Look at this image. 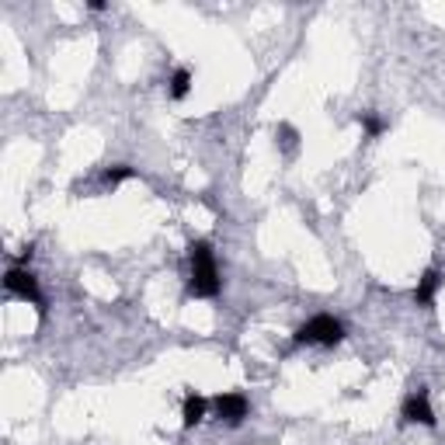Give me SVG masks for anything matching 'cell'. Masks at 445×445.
<instances>
[{
    "mask_svg": "<svg viewBox=\"0 0 445 445\" xmlns=\"http://www.w3.org/2000/svg\"><path fill=\"white\" fill-rule=\"evenodd\" d=\"M212 410H216V417H219V421H227V424H241V421L247 417L251 403H247V396H244V393H219V396L212 400Z\"/></svg>",
    "mask_w": 445,
    "mask_h": 445,
    "instance_id": "277c9868",
    "label": "cell"
},
{
    "mask_svg": "<svg viewBox=\"0 0 445 445\" xmlns=\"http://www.w3.org/2000/svg\"><path fill=\"white\" fill-rule=\"evenodd\" d=\"M403 417H407L410 424L435 428V410H431V403H428V393H424V390H417V393H410V396L403 400Z\"/></svg>",
    "mask_w": 445,
    "mask_h": 445,
    "instance_id": "5b68a950",
    "label": "cell"
},
{
    "mask_svg": "<svg viewBox=\"0 0 445 445\" xmlns=\"http://www.w3.org/2000/svg\"><path fill=\"white\" fill-rule=\"evenodd\" d=\"M18 261H21V265H28V261H32V244H28L21 254H18Z\"/></svg>",
    "mask_w": 445,
    "mask_h": 445,
    "instance_id": "8fae6325",
    "label": "cell"
},
{
    "mask_svg": "<svg viewBox=\"0 0 445 445\" xmlns=\"http://www.w3.org/2000/svg\"><path fill=\"white\" fill-rule=\"evenodd\" d=\"M4 286H8V293H11V296H18V299H25V303L39 306V313H46V299H42L39 279H35L28 268H11V272L4 275Z\"/></svg>",
    "mask_w": 445,
    "mask_h": 445,
    "instance_id": "3957f363",
    "label": "cell"
},
{
    "mask_svg": "<svg viewBox=\"0 0 445 445\" xmlns=\"http://www.w3.org/2000/svg\"><path fill=\"white\" fill-rule=\"evenodd\" d=\"M188 258H191V296H202V299H212L219 296L222 282H219V268H216V254L209 247V241H195L188 247Z\"/></svg>",
    "mask_w": 445,
    "mask_h": 445,
    "instance_id": "6da1fadb",
    "label": "cell"
},
{
    "mask_svg": "<svg viewBox=\"0 0 445 445\" xmlns=\"http://www.w3.org/2000/svg\"><path fill=\"white\" fill-rule=\"evenodd\" d=\"M188 91H191V73H188V70H174V73H171V98H174V101H184Z\"/></svg>",
    "mask_w": 445,
    "mask_h": 445,
    "instance_id": "9c48e42d",
    "label": "cell"
},
{
    "mask_svg": "<svg viewBox=\"0 0 445 445\" xmlns=\"http://www.w3.org/2000/svg\"><path fill=\"white\" fill-rule=\"evenodd\" d=\"M438 289H442V272H438V268H428V272L417 279L414 303H417V306H431V303H435V296H438Z\"/></svg>",
    "mask_w": 445,
    "mask_h": 445,
    "instance_id": "8992f818",
    "label": "cell"
},
{
    "mask_svg": "<svg viewBox=\"0 0 445 445\" xmlns=\"http://www.w3.org/2000/svg\"><path fill=\"white\" fill-rule=\"evenodd\" d=\"M296 344H320V348H334V344H341L344 341V324L341 320H334V317H327V313H320V317H313V320H306L299 331H296V338H293Z\"/></svg>",
    "mask_w": 445,
    "mask_h": 445,
    "instance_id": "7a4b0ae2",
    "label": "cell"
},
{
    "mask_svg": "<svg viewBox=\"0 0 445 445\" xmlns=\"http://www.w3.org/2000/svg\"><path fill=\"white\" fill-rule=\"evenodd\" d=\"M358 125H362L369 136H383V129H386V122H383V119H376L372 112H362V115H358Z\"/></svg>",
    "mask_w": 445,
    "mask_h": 445,
    "instance_id": "30bf717a",
    "label": "cell"
},
{
    "mask_svg": "<svg viewBox=\"0 0 445 445\" xmlns=\"http://www.w3.org/2000/svg\"><path fill=\"white\" fill-rule=\"evenodd\" d=\"M129 177H136V167H129V164H115V167H108L105 174H101V184L105 188H119L122 181H129Z\"/></svg>",
    "mask_w": 445,
    "mask_h": 445,
    "instance_id": "ba28073f",
    "label": "cell"
},
{
    "mask_svg": "<svg viewBox=\"0 0 445 445\" xmlns=\"http://www.w3.org/2000/svg\"><path fill=\"white\" fill-rule=\"evenodd\" d=\"M205 396H198V393H188L184 396V407H181V421H184V428H195L202 417H205Z\"/></svg>",
    "mask_w": 445,
    "mask_h": 445,
    "instance_id": "52a82bcc",
    "label": "cell"
}]
</instances>
